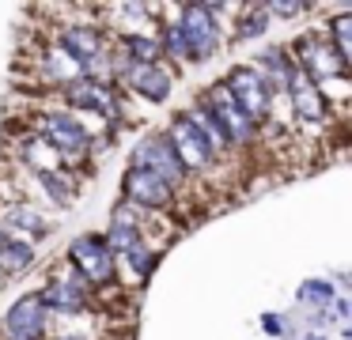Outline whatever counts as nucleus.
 Segmentation results:
<instances>
[{"instance_id": "obj_21", "label": "nucleus", "mask_w": 352, "mask_h": 340, "mask_svg": "<svg viewBox=\"0 0 352 340\" xmlns=\"http://www.w3.org/2000/svg\"><path fill=\"white\" fill-rule=\"evenodd\" d=\"M269 27V12L261 0H254V4H243V15H239L235 30H231V38L235 42H246V38H261Z\"/></svg>"}, {"instance_id": "obj_30", "label": "nucleus", "mask_w": 352, "mask_h": 340, "mask_svg": "<svg viewBox=\"0 0 352 340\" xmlns=\"http://www.w3.org/2000/svg\"><path fill=\"white\" fill-rule=\"evenodd\" d=\"M54 340H80V337H54Z\"/></svg>"}, {"instance_id": "obj_13", "label": "nucleus", "mask_w": 352, "mask_h": 340, "mask_svg": "<svg viewBox=\"0 0 352 340\" xmlns=\"http://www.w3.org/2000/svg\"><path fill=\"white\" fill-rule=\"evenodd\" d=\"M87 291H91V287H87L72 269H65L61 276H54L42 287L38 299L46 310H57V314H80V310L87 306Z\"/></svg>"}, {"instance_id": "obj_15", "label": "nucleus", "mask_w": 352, "mask_h": 340, "mask_svg": "<svg viewBox=\"0 0 352 340\" xmlns=\"http://www.w3.org/2000/svg\"><path fill=\"white\" fill-rule=\"evenodd\" d=\"M46 231H50V219L42 216L38 208H31V204H8V208L0 212V234H4V238H16V242H27V246H31V242L42 238Z\"/></svg>"}, {"instance_id": "obj_17", "label": "nucleus", "mask_w": 352, "mask_h": 340, "mask_svg": "<svg viewBox=\"0 0 352 340\" xmlns=\"http://www.w3.org/2000/svg\"><path fill=\"white\" fill-rule=\"evenodd\" d=\"M288 106H292V113H296L299 121H311V125H318V121H326V113H329V102H326V95H322L318 87H314L311 80H307L303 72L296 68V76H292V87H288Z\"/></svg>"}, {"instance_id": "obj_25", "label": "nucleus", "mask_w": 352, "mask_h": 340, "mask_svg": "<svg viewBox=\"0 0 352 340\" xmlns=\"http://www.w3.org/2000/svg\"><path fill=\"white\" fill-rule=\"evenodd\" d=\"M38 181H42V189H46V193L61 204V208H65V204H72V196H76V178H72V174H65V170L38 174Z\"/></svg>"}, {"instance_id": "obj_24", "label": "nucleus", "mask_w": 352, "mask_h": 340, "mask_svg": "<svg viewBox=\"0 0 352 340\" xmlns=\"http://www.w3.org/2000/svg\"><path fill=\"white\" fill-rule=\"evenodd\" d=\"M326 42L333 45V53L349 65V60H352V15L349 12H341L333 23H329V38H326Z\"/></svg>"}, {"instance_id": "obj_29", "label": "nucleus", "mask_w": 352, "mask_h": 340, "mask_svg": "<svg viewBox=\"0 0 352 340\" xmlns=\"http://www.w3.org/2000/svg\"><path fill=\"white\" fill-rule=\"evenodd\" d=\"M265 332H273V337H280V317H276V314H265Z\"/></svg>"}, {"instance_id": "obj_3", "label": "nucleus", "mask_w": 352, "mask_h": 340, "mask_svg": "<svg viewBox=\"0 0 352 340\" xmlns=\"http://www.w3.org/2000/svg\"><path fill=\"white\" fill-rule=\"evenodd\" d=\"M197 106L216 121V125H220V133L228 136L231 151H235V148H250V144L258 140V125H254V121L239 110V102L231 98V91L223 87V80L212 83V87L197 98Z\"/></svg>"}, {"instance_id": "obj_5", "label": "nucleus", "mask_w": 352, "mask_h": 340, "mask_svg": "<svg viewBox=\"0 0 352 340\" xmlns=\"http://www.w3.org/2000/svg\"><path fill=\"white\" fill-rule=\"evenodd\" d=\"M223 87L231 91V98L239 102V110L254 121V125H265L273 117V91L265 87V80L258 76L254 65H235L223 76Z\"/></svg>"}, {"instance_id": "obj_11", "label": "nucleus", "mask_w": 352, "mask_h": 340, "mask_svg": "<svg viewBox=\"0 0 352 340\" xmlns=\"http://www.w3.org/2000/svg\"><path fill=\"white\" fill-rule=\"evenodd\" d=\"M50 332V310L38 295H23L16 306L4 314V340H46Z\"/></svg>"}, {"instance_id": "obj_4", "label": "nucleus", "mask_w": 352, "mask_h": 340, "mask_svg": "<svg viewBox=\"0 0 352 340\" xmlns=\"http://www.w3.org/2000/svg\"><path fill=\"white\" fill-rule=\"evenodd\" d=\"M69 269L84 280L87 287H107L118 280V257L102 242V234H80L69 246Z\"/></svg>"}, {"instance_id": "obj_7", "label": "nucleus", "mask_w": 352, "mask_h": 340, "mask_svg": "<svg viewBox=\"0 0 352 340\" xmlns=\"http://www.w3.org/2000/svg\"><path fill=\"white\" fill-rule=\"evenodd\" d=\"M129 166L152 170L167 189H182L186 181H190V174L182 170V163L175 159V151H170V144H167V136H163V133L144 136V140L137 144V151H133V163Z\"/></svg>"}, {"instance_id": "obj_22", "label": "nucleus", "mask_w": 352, "mask_h": 340, "mask_svg": "<svg viewBox=\"0 0 352 340\" xmlns=\"http://www.w3.org/2000/svg\"><path fill=\"white\" fill-rule=\"evenodd\" d=\"M186 117H190V125L197 128L201 136H205V144L212 148V155H216V159H220V155H231V144H228V136L220 133V125H216V121L208 117L205 110H201V106H193V110L186 113Z\"/></svg>"}, {"instance_id": "obj_23", "label": "nucleus", "mask_w": 352, "mask_h": 340, "mask_svg": "<svg viewBox=\"0 0 352 340\" xmlns=\"http://www.w3.org/2000/svg\"><path fill=\"white\" fill-rule=\"evenodd\" d=\"M122 261L129 264L133 280H148V276H152V269H155V261H160V253L148 246V238H140L133 249H125V253H122Z\"/></svg>"}, {"instance_id": "obj_1", "label": "nucleus", "mask_w": 352, "mask_h": 340, "mask_svg": "<svg viewBox=\"0 0 352 340\" xmlns=\"http://www.w3.org/2000/svg\"><path fill=\"white\" fill-rule=\"evenodd\" d=\"M31 125H34V136H42V140L61 155V166L80 163V159H87V151H91V136H87L84 121H80L76 113L46 110V113H34Z\"/></svg>"}, {"instance_id": "obj_19", "label": "nucleus", "mask_w": 352, "mask_h": 340, "mask_svg": "<svg viewBox=\"0 0 352 340\" xmlns=\"http://www.w3.org/2000/svg\"><path fill=\"white\" fill-rule=\"evenodd\" d=\"M31 261H34V246L16 238L0 242V276H19V272L31 269Z\"/></svg>"}, {"instance_id": "obj_10", "label": "nucleus", "mask_w": 352, "mask_h": 340, "mask_svg": "<svg viewBox=\"0 0 352 340\" xmlns=\"http://www.w3.org/2000/svg\"><path fill=\"white\" fill-rule=\"evenodd\" d=\"M61 95H65V102H69V106L95 113V117H102L107 125H118V121L125 117V113H122V98H118V87H107V83L76 80L72 87H65Z\"/></svg>"}, {"instance_id": "obj_12", "label": "nucleus", "mask_w": 352, "mask_h": 340, "mask_svg": "<svg viewBox=\"0 0 352 340\" xmlns=\"http://www.w3.org/2000/svg\"><path fill=\"white\" fill-rule=\"evenodd\" d=\"M57 49L65 53V57H72L80 65V72L87 76V68L95 65L99 57H107V34H102L99 27H80V23H72V27H61V34H57Z\"/></svg>"}, {"instance_id": "obj_26", "label": "nucleus", "mask_w": 352, "mask_h": 340, "mask_svg": "<svg viewBox=\"0 0 352 340\" xmlns=\"http://www.w3.org/2000/svg\"><path fill=\"white\" fill-rule=\"evenodd\" d=\"M160 49H163V57L178 60V65H190V49H186V38H182V30H178V23H167V27H163Z\"/></svg>"}, {"instance_id": "obj_20", "label": "nucleus", "mask_w": 352, "mask_h": 340, "mask_svg": "<svg viewBox=\"0 0 352 340\" xmlns=\"http://www.w3.org/2000/svg\"><path fill=\"white\" fill-rule=\"evenodd\" d=\"M19 155H23V163H31L34 170L38 174H54V170H61V155H57L54 148H50L46 140H42V136H27V144H23V151H19Z\"/></svg>"}, {"instance_id": "obj_14", "label": "nucleus", "mask_w": 352, "mask_h": 340, "mask_svg": "<svg viewBox=\"0 0 352 340\" xmlns=\"http://www.w3.org/2000/svg\"><path fill=\"white\" fill-rule=\"evenodd\" d=\"M118 83H125L133 95L148 98V102H167L175 91V72H167L163 65H129Z\"/></svg>"}, {"instance_id": "obj_27", "label": "nucleus", "mask_w": 352, "mask_h": 340, "mask_svg": "<svg viewBox=\"0 0 352 340\" xmlns=\"http://www.w3.org/2000/svg\"><path fill=\"white\" fill-rule=\"evenodd\" d=\"M299 299L311 302V306H326V302L337 299V295H333V287H329L326 280H307V284L299 287Z\"/></svg>"}, {"instance_id": "obj_16", "label": "nucleus", "mask_w": 352, "mask_h": 340, "mask_svg": "<svg viewBox=\"0 0 352 340\" xmlns=\"http://www.w3.org/2000/svg\"><path fill=\"white\" fill-rule=\"evenodd\" d=\"M140 216H144V212L133 208V204H125V201L114 208V216H110V227H107V234H102V242L110 246V253H114V257H122L125 249H133L140 238H144Z\"/></svg>"}, {"instance_id": "obj_28", "label": "nucleus", "mask_w": 352, "mask_h": 340, "mask_svg": "<svg viewBox=\"0 0 352 340\" xmlns=\"http://www.w3.org/2000/svg\"><path fill=\"white\" fill-rule=\"evenodd\" d=\"M265 12H269V15H284V19H296V15L307 12V4H284V0H269Z\"/></svg>"}, {"instance_id": "obj_18", "label": "nucleus", "mask_w": 352, "mask_h": 340, "mask_svg": "<svg viewBox=\"0 0 352 340\" xmlns=\"http://www.w3.org/2000/svg\"><path fill=\"white\" fill-rule=\"evenodd\" d=\"M258 76L265 80V87L273 91V98H284L292 87V76H296V60L288 57V49H265L258 65Z\"/></svg>"}, {"instance_id": "obj_2", "label": "nucleus", "mask_w": 352, "mask_h": 340, "mask_svg": "<svg viewBox=\"0 0 352 340\" xmlns=\"http://www.w3.org/2000/svg\"><path fill=\"white\" fill-rule=\"evenodd\" d=\"M292 60H296V68L318 91H326L329 83L349 80V65L333 53V45L326 42V34H303L296 45H292Z\"/></svg>"}, {"instance_id": "obj_6", "label": "nucleus", "mask_w": 352, "mask_h": 340, "mask_svg": "<svg viewBox=\"0 0 352 340\" xmlns=\"http://www.w3.org/2000/svg\"><path fill=\"white\" fill-rule=\"evenodd\" d=\"M178 30L186 38V49H190V65L208 60L220 49V23L205 12V4H182L178 8Z\"/></svg>"}, {"instance_id": "obj_9", "label": "nucleus", "mask_w": 352, "mask_h": 340, "mask_svg": "<svg viewBox=\"0 0 352 340\" xmlns=\"http://www.w3.org/2000/svg\"><path fill=\"white\" fill-rule=\"evenodd\" d=\"M122 201L133 204L140 212H170L175 208V189H167L152 170H140V166H129L122 181Z\"/></svg>"}, {"instance_id": "obj_8", "label": "nucleus", "mask_w": 352, "mask_h": 340, "mask_svg": "<svg viewBox=\"0 0 352 340\" xmlns=\"http://www.w3.org/2000/svg\"><path fill=\"white\" fill-rule=\"evenodd\" d=\"M163 136H167L170 151H175V159L182 163L186 174H201V170H208V166L216 163L212 148H208L205 136L190 125V117H186V113H178V117L167 125V133H163Z\"/></svg>"}]
</instances>
